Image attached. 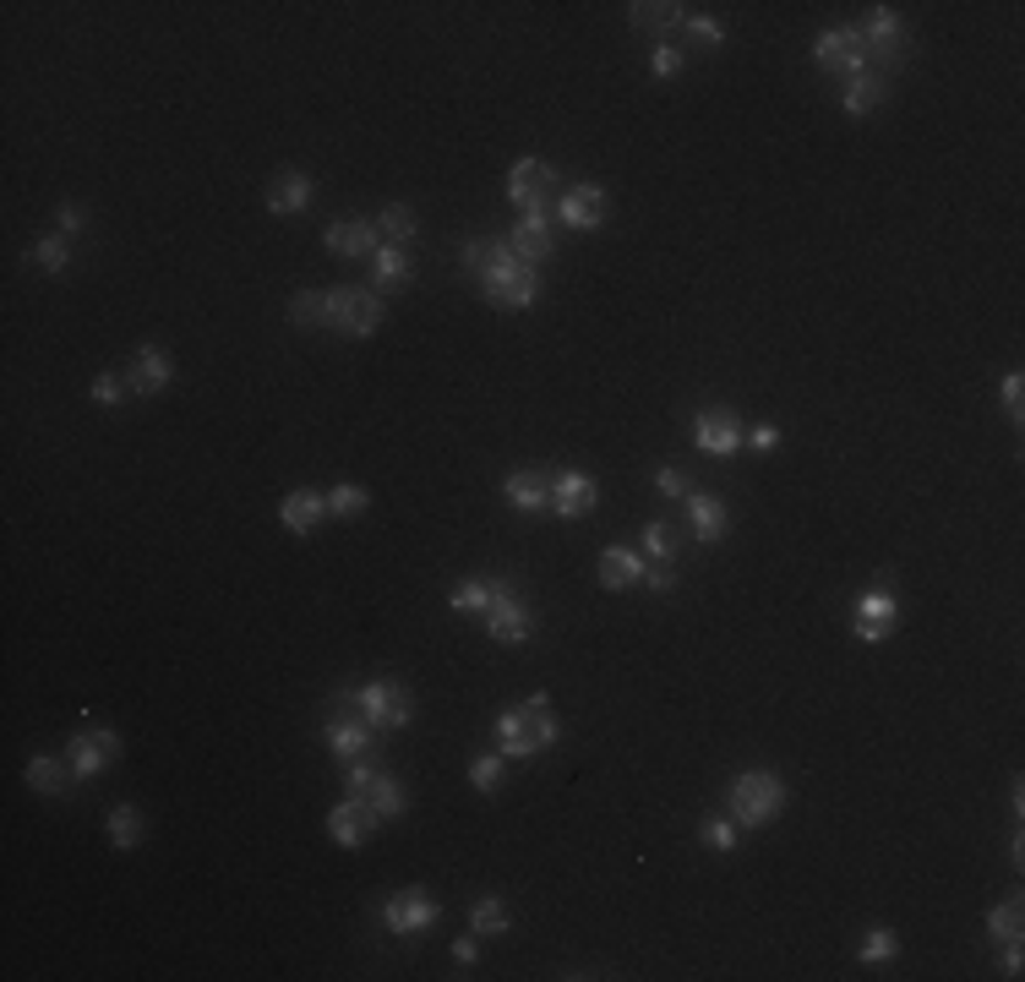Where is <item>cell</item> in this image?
<instances>
[{
    "label": "cell",
    "instance_id": "29",
    "mask_svg": "<svg viewBox=\"0 0 1025 982\" xmlns=\"http://www.w3.org/2000/svg\"><path fill=\"white\" fill-rule=\"evenodd\" d=\"M840 104H845V115H873V110L884 104V77H879V71H862V77H851Z\"/></svg>",
    "mask_w": 1025,
    "mask_h": 982
},
{
    "label": "cell",
    "instance_id": "16",
    "mask_svg": "<svg viewBox=\"0 0 1025 982\" xmlns=\"http://www.w3.org/2000/svg\"><path fill=\"white\" fill-rule=\"evenodd\" d=\"M322 246L333 257H372L383 246V230H377V219H344V224H327Z\"/></svg>",
    "mask_w": 1025,
    "mask_h": 982
},
{
    "label": "cell",
    "instance_id": "20",
    "mask_svg": "<svg viewBox=\"0 0 1025 982\" xmlns=\"http://www.w3.org/2000/svg\"><path fill=\"white\" fill-rule=\"evenodd\" d=\"M693 443H699L709 458H725V454L742 448V432H737V421H731L725 409H704L699 426H693Z\"/></svg>",
    "mask_w": 1025,
    "mask_h": 982
},
{
    "label": "cell",
    "instance_id": "40",
    "mask_svg": "<svg viewBox=\"0 0 1025 982\" xmlns=\"http://www.w3.org/2000/svg\"><path fill=\"white\" fill-rule=\"evenodd\" d=\"M643 551H649L654 563H671V551H677V540H671V524H666V519H649V524H643Z\"/></svg>",
    "mask_w": 1025,
    "mask_h": 982
},
{
    "label": "cell",
    "instance_id": "10",
    "mask_svg": "<svg viewBox=\"0 0 1025 982\" xmlns=\"http://www.w3.org/2000/svg\"><path fill=\"white\" fill-rule=\"evenodd\" d=\"M508 196L518 207H557V170L546 159H518L508 170Z\"/></svg>",
    "mask_w": 1025,
    "mask_h": 982
},
{
    "label": "cell",
    "instance_id": "49",
    "mask_svg": "<svg viewBox=\"0 0 1025 982\" xmlns=\"http://www.w3.org/2000/svg\"><path fill=\"white\" fill-rule=\"evenodd\" d=\"M748 448H753V454H774V448H780V426H769V421H764V426H753Z\"/></svg>",
    "mask_w": 1025,
    "mask_h": 982
},
{
    "label": "cell",
    "instance_id": "12",
    "mask_svg": "<svg viewBox=\"0 0 1025 982\" xmlns=\"http://www.w3.org/2000/svg\"><path fill=\"white\" fill-rule=\"evenodd\" d=\"M900 622V600L890 595V589H867L862 600H856V622H851V634L862 639V645H879V639H890Z\"/></svg>",
    "mask_w": 1025,
    "mask_h": 982
},
{
    "label": "cell",
    "instance_id": "47",
    "mask_svg": "<svg viewBox=\"0 0 1025 982\" xmlns=\"http://www.w3.org/2000/svg\"><path fill=\"white\" fill-rule=\"evenodd\" d=\"M1021 398H1025V377L1021 372H1009V377H1004V409H1009V421H1021L1025 415Z\"/></svg>",
    "mask_w": 1025,
    "mask_h": 982
},
{
    "label": "cell",
    "instance_id": "44",
    "mask_svg": "<svg viewBox=\"0 0 1025 982\" xmlns=\"http://www.w3.org/2000/svg\"><path fill=\"white\" fill-rule=\"evenodd\" d=\"M131 393V383H121V372H104V377H93V404H121Z\"/></svg>",
    "mask_w": 1025,
    "mask_h": 982
},
{
    "label": "cell",
    "instance_id": "27",
    "mask_svg": "<svg viewBox=\"0 0 1025 982\" xmlns=\"http://www.w3.org/2000/svg\"><path fill=\"white\" fill-rule=\"evenodd\" d=\"M628 22H633V28H649V33H666V28H682V22H688V6H677V0L643 6V0H633V6H628Z\"/></svg>",
    "mask_w": 1025,
    "mask_h": 982
},
{
    "label": "cell",
    "instance_id": "15",
    "mask_svg": "<svg viewBox=\"0 0 1025 982\" xmlns=\"http://www.w3.org/2000/svg\"><path fill=\"white\" fill-rule=\"evenodd\" d=\"M606 192L595 186V181H578V186H568V192L557 196V219L568 224V230H600V219H606Z\"/></svg>",
    "mask_w": 1025,
    "mask_h": 982
},
{
    "label": "cell",
    "instance_id": "38",
    "mask_svg": "<svg viewBox=\"0 0 1025 982\" xmlns=\"http://www.w3.org/2000/svg\"><path fill=\"white\" fill-rule=\"evenodd\" d=\"M503 770H508L503 753H480V759L469 765V786H475V791H497V786H503Z\"/></svg>",
    "mask_w": 1025,
    "mask_h": 982
},
{
    "label": "cell",
    "instance_id": "3",
    "mask_svg": "<svg viewBox=\"0 0 1025 982\" xmlns=\"http://www.w3.org/2000/svg\"><path fill=\"white\" fill-rule=\"evenodd\" d=\"M780 808H785V781H780L774 770H748V776L731 781V819H737V824L759 830V824H769Z\"/></svg>",
    "mask_w": 1025,
    "mask_h": 982
},
{
    "label": "cell",
    "instance_id": "30",
    "mask_svg": "<svg viewBox=\"0 0 1025 982\" xmlns=\"http://www.w3.org/2000/svg\"><path fill=\"white\" fill-rule=\"evenodd\" d=\"M377 230H383V241L387 246H409L415 241V207L409 202H393V207H383V219H377Z\"/></svg>",
    "mask_w": 1025,
    "mask_h": 982
},
{
    "label": "cell",
    "instance_id": "6",
    "mask_svg": "<svg viewBox=\"0 0 1025 982\" xmlns=\"http://www.w3.org/2000/svg\"><path fill=\"white\" fill-rule=\"evenodd\" d=\"M480 617H486V634H491L497 645H524V639L535 634V617H529V606H524V595H518L512 579H497L491 606H486Z\"/></svg>",
    "mask_w": 1025,
    "mask_h": 982
},
{
    "label": "cell",
    "instance_id": "22",
    "mask_svg": "<svg viewBox=\"0 0 1025 982\" xmlns=\"http://www.w3.org/2000/svg\"><path fill=\"white\" fill-rule=\"evenodd\" d=\"M322 514H327V497L312 492V486H301V492H290V497L278 503V519H284L290 535H312L322 524Z\"/></svg>",
    "mask_w": 1025,
    "mask_h": 982
},
{
    "label": "cell",
    "instance_id": "39",
    "mask_svg": "<svg viewBox=\"0 0 1025 982\" xmlns=\"http://www.w3.org/2000/svg\"><path fill=\"white\" fill-rule=\"evenodd\" d=\"M856 955H862L867 966H873V961H895V955H900V939L890 933V928H873V933L856 944Z\"/></svg>",
    "mask_w": 1025,
    "mask_h": 982
},
{
    "label": "cell",
    "instance_id": "8",
    "mask_svg": "<svg viewBox=\"0 0 1025 982\" xmlns=\"http://www.w3.org/2000/svg\"><path fill=\"white\" fill-rule=\"evenodd\" d=\"M322 737H327V748H333L344 765H355V759H366V753H372V737H377V731L361 720V710H355V705H349V694H344V699H338V716H327Z\"/></svg>",
    "mask_w": 1025,
    "mask_h": 982
},
{
    "label": "cell",
    "instance_id": "5",
    "mask_svg": "<svg viewBox=\"0 0 1025 982\" xmlns=\"http://www.w3.org/2000/svg\"><path fill=\"white\" fill-rule=\"evenodd\" d=\"M349 705L361 710V720H366L372 731H398V726H409V720H415V699H409V688H404V682H393V677H377V682L355 688V694H349Z\"/></svg>",
    "mask_w": 1025,
    "mask_h": 982
},
{
    "label": "cell",
    "instance_id": "46",
    "mask_svg": "<svg viewBox=\"0 0 1025 982\" xmlns=\"http://www.w3.org/2000/svg\"><path fill=\"white\" fill-rule=\"evenodd\" d=\"M649 65H654V77H677V71H682V50H677V44H654Z\"/></svg>",
    "mask_w": 1025,
    "mask_h": 982
},
{
    "label": "cell",
    "instance_id": "41",
    "mask_svg": "<svg viewBox=\"0 0 1025 982\" xmlns=\"http://www.w3.org/2000/svg\"><path fill=\"white\" fill-rule=\"evenodd\" d=\"M987 933L993 939H1021V901H1004L987 912Z\"/></svg>",
    "mask_w": 1025,
    "mask_h": 982
},
{
    "label": "cell",
    "instance_id": "45",
    "mask_svg": "<svg viewBox=\"0 0 1025 982\" xmlns=\"http://www.w3.org/2000/svg\"><path fill=\"white\" fill-rule=\"evenodd\" d=\"M654 492H660V497H688V492H693V480H688L677 464H666V469L654 475Z\"/></svg>",
    "mask_w": 1025,
    "mask_h": 982
},
{
    "label": "cell",
    "instance_id": "42",
    "mask_svg": "<svg viewBox=\"0 0 1025 982\" xmlns=\"http://www.w3.org/2000/svg\"><path fill=\"white\" fill-rule=\"evenodd\" d=\"M377 776H383V770H377L372 759H355V765H349V776H344V797H366V791L377 786Z\"/></svg>",
    "mask_w": 1025,
    "mask_h": 982
},
{
    "label": "cell",
    "instance_id": "53",
    "mask_svg": "<svg viewBox=\"0 0 1025 982\" xmlns=\"http://www.w3.org/2000/svg\"><path fill=\"white\" fill-rule=\"evenodd\" d=\"M1021 939H1009V950H1004V978H1021Z\"/></svg>",
    "mask_w": 1025,
    "mask_h": 982
},
{
    "label": "cell",
    "instance_id": "11",
    "mask_svg": "<svg viewBox=\"0 0 1025 982\" xmlns=\"http://www.w3.org/2000/svg\"><path fill=\"white\" fill-rule=\"evenodd\" d=\"M813 61H819V71L862 77V71H867V44H862V33H856V28H830V33H819Z\"/></svg>",
    "mask_w": 1025,
    "mask_h": 982
},
{
    "label": "cell",
    "instance_id": "17",
    "mask_svg": "<svg viewBox=\"0 0 1025 982\" xmlns=\"http://www.w3.org/2000/svg\"><path fill=\"white\" fill-rule=\"evenodd\" d=\"M170 377H175V361H170V350H159V344H142L136 355H131V393L136 398H153V393L170 388Z\"/></svg>",
    "mask_w": 1025,
    "mask_h": 982
},
{
    "label": "cell",
    "instance_id": "4",
    "mask_svg": "<svg viewBox=\"0 0 1025 982\" xmlns=\"http://www.w3.org/2000/svg\"><path fill=\"white\" fill-rule=\"evenodd\" d=\"M387 306L377 290H355V284H338L327 290V327L333 333H349V338H372L383 327Z\"/></svg>",
    "mask_w": 1025,
    "mask_h": 982
},
{
    "label": "cell",
    "instance_id": "37",
    "mask_svg": "<svg viewBox=\"0 0 1025 982\" xmlns=\"http://www.w3.org/2000/svg\"><path fill=\"white\" fill-rule=\"evenodd\" d=\"M366 503H372V497H366V486H349V480L327 492V514H338V519H355V514H366Z\"/></svg>",
    "mask_w": 1025,
    "mask_h": 982
},
{
    "label": "cell",
    "instance_id": "7",
    "mask_svg": "<svg viewBox=\"0 0 1025 982\" xmlns=\"http://www.w3.org/2000/svg\"><path fill=\"white\" fill-rule=\"evenodd\" d=\"M65 759H71V776H77V781H93L110 759H121V731H110V726H82V731H71Z\"/></svg>",
    "mask_w": 1025,
    "mask_h": 982
},
{
    "label": "cell",
    "instance_id": "36",
    "mask_svg": "<svg viewBox=\"0 0 1025 982\" xmlns=\"http://www.w3.org/2000/svg\"><path fill=\"white\" fill-rule=\"evenodd\" d=\"M366 802H372L377 819H398L404 813V786L393 781V776H377V786L366 791Z\"/></svg>",
    "mask_w": 1025,
    "mask_h": 982
},
{
    "label": "cell",
    "instance_id": "23",
    "mask_svg": "<svg viewBox=\"0 0 1025 982\" xmlns=\"http://www.w3.org/2000/svg\"><path fill=\"white\" fill-rule=\"evenodd\" d=\"M503 497L524 514H540V508H551V475L546 469H518V475H508Z\"/></svg>",
    "mask_w": 1025,
    "mask_h": 982
},
{
    "label": "cell",
    "instance_id": "14",
    "mask_svg": "<svg viewBox=\"0 0 1025 982\" xmlns=\"http://www.w3.org/2000/svg\"><path fill=\"white\" fill-rule=\"evenodd\" d=\"M595 503H600V486H595L583 469L551 475V514H557V519H583Z\"/></svg>",
    "mask_w": 1025,
    "mask_h": 982
},
{
    "label": "cell",
    "instance_id": "32",
    "mask_svg": "<svg viewBox=\"0 0 1025 982\" xmlns=\"http://www.w3.org/2000/svg\"><path fill=\"white\" fill-rule=\"evenodd\" d=\"M469 928H475V933H491V939H497V933H508V928H512V917H508V907H503L497 895H486V901H475V912H469Z\"/></svg>",
    "mask_w": 1025,
    "mask_h": 982
},
{
    "label": "cell",
    "instance_id": "31",
    "mask_svg": "<svg viewBox=\"0 0 1025 982\" xmlns=\"http://www.w3.org/2000/svg\"><path fill=\"white\" fill-rule=\"evenodd\" d=\"M290 323L295 327H327V290H295Z\"/></svg>",
    "mask_w": 1025,
    "mask_h": 982
},
{
    "label": "cell",
    "instance_id": "13",
    "mask_svg": "<svg viewBox=\"0 0 1025 982\" xmlns=\"http://www.w3.org/2000/svg\"><path fill=\"white\" fill-rule=\"evenodd\" d=\"M372 830H377V813H372V802H366V797H344V802L327 813V836H333L344 851L366 847V836H372Z\"/></svg>",
    "mask_w": 1025,
    "mask_h": 982
},
{
    "label": "cell",
    "instance_id": "51",
    "mask_svg": "<svg viewBox=\"0 0 1025 982\" xmlns=\"http://www.w3.org/2000/svg\"><path fill=\"white\" fill-rule=\"evenodd\" d=\"M643 585L654 589V595H666V589L677 585V574H671V568H666V563H654V568H643Z\"/></svg>",
    "mask_w": 1025,
    "mask_h": 982
},
{
    "label": "cell",
    "instance_id": "2",
    "mask_svg": "<svg viewBox=\"0 0 1025 982\" xmlns=\"http://www.w3.org/2000/svg\"><path fill=\"white\" fill-rule=\"evenodd\" d=\"M551 710V699L546 694H529V705H512V710H503L497 716V737H503V759L508 765H524V759H535L540 748H551L557 737H562V720L546 716Z\"/></svg>",
    "mask_w": 1025,
    "mask_h": 982
},
{
    "label": "cell",
    "instance_id": "19",
    "mask_svg": "<svg viewBox=\"0 0 1025 982\" xmlns=\"http://www.w3.org/2000/svg\"><path fill=\"white\" fill-rule=\"evenodd\" d=\"M856 33H862L867 55L900 61V50H905V28H900V17L890 11V6H873V11H867V28H856Z\"/></svg>",
    "mask_w": 1025,
    "mask_h": 982
},
{
    "label": "cell",
    "instance_id": "52",
    "mask_svg": "<svg viewBox=\"0 0 1025 982\" xmlns=\"http://www.w3.org/2000/svg\"><path fill=\"white\" fill-rule=\"evenodd\" d=\"M453 961H458V966H475V961H480V944H475V933H464V939L453 944Z\"/></svg>",
    "mask_w": 1025,
    "mask_h": 982
},
{
    "label": "cell",
    "instance_id": "1",
    "mask_svg": "<svg viewBox=\"0 0 1025 982\" xmlns=\"http://www.w3.org/2000/svg\"><path fill=\"white\" fill-rule=\"evenodd\" d=\"M458 257H464V267L480 279V295H486L497 312H524V306H535L540 279H535L529 262L512 257L508 241H469Z\"/></svg>",
    "mask_w": 1025,
    "mask_h": 982
},
{
    "label": "cell",
    "instance_id": "34",
    "mask_svg": "<svg viewBox=\"0 0 1025 982\" xmlns=\"http://www.w3.org/2000/svg\"><path fill=\"white\" fill-rule=\"evenodd\" d=\"M491 589H497V579H464V585H453L448 606L453 611H486L491 606Z\"/></svg>",
    "mask_w": 1025,
    "mask_h": 982
},
{
    "label": "cell",
    "instance_id": "33",
    "mask_svg": "<svg viewBox=\"0 0 1025 982\" xmlns=\"http://www.w3.org/2000/svg\"><path fill=\"white\" fill-rule=\"evenodd\" d=\"M28 262H33L39 273H65V262H71V241H65V235H44V241L28 252Z\"/></svg>",
    "mask_w": 1025,
    "mask_h": 982
},
{
    "label": "cell",
    "instance_id": "28",
    "mask_svg": "<svg viewBox=\"0 0 1025 982\" xmlns=\"http://www.w3.org/2000/svg\"><path fill=\"white\" fill-rule=\"evenodd\" d=\"M409 273H415V267H409V252H404V246H387L383 241V246L372 252V284H377V295H383V290H398Z\"/></svg>",
    "mask_w": 1025,
    "mask_h": 982
},
{
    "label": "cell",
    "instance_id": "21",
    "mask_svg": "<svg viewBox=\"0 0 1025 982\" xmlns=\"http://www.w3.org/2000/svg\"><path fill=\"white\" fill-rule=\"evenodd\" d=\"M595 579H600V589H628L643 579V557L633 551V546H606L600 551V563H595Z\"/></svg>",
    "mask_w": 1025,
    "mask_h": 982
},
{
    "label": "cell",
    "instance_id": "9",
    "mask_svg": "<svg viewBox=\"0 0 1025 982\" xmlns=\"http://www.w3.org/2000/svg\"><path fill=\"white\" fill-rule=\"evenodd\" d=\"M557 207H524V219L512 224V235H508V246H512V257L518 262H546L551 257V246H557Z\"/></svg>",
    "mask_w": 1025,
    "mask_h": 982
},
{
    "label": "cell",
    "instance_id": "25",
    "mask_svg": "<svg viewBox=\"0 0 1025 982\" xmlns=\"http://www.w3.org/2000/svg\"><path fill=\"white\" fill-rule=\"evenodd\" d=\"M65 781H77V776H71V759H55V753H33V759H28V786H33V791L61 797Z\"/></svg>",
    "mask_w": 1025,
    "mask_h": 982
},
{
    "label": "cell",
    "instance_id": "43",
    "mask_svg": "<svg viewBox=\"0 0 1025 982\" xmlns=\"http://www.w3.org/2000/svg\"><path fill=\"white\" fill-rule=\"evenodd\" d=\"M737 841H742V836H737V824H731V819H709L704 824V847L709 851H737Z\"/></svg>",
    "mask_w": 1025,
    "mask_h": 982
},
{
    "label": "cell",
    "instance_id": "24",
    "mask_svg": "<svg viewBox=\"0 0 1025 982\" xmlns=\"http://www.w3.org/2000/svg\"><path fill=\"white\" fill-rule=\"evenodd\" d=\"M688 524H693V535H699L704 546H714V540L725 535L731 514H725V503H720V497H709V492H688Z\"/></svg>",
    "mask_w": 1025,
    "mask_h": 982
},
{
    "label": "cell",
    "instance_id": "26",
    "mask_svg": "<svg viewBox=\"0 0 1025 982\" xmlns=\"http://www.w3.org/2000/svg\"><path fill=\"white\" fill-rule=\"evenodd\" d=\"M306 202H312V181H306L301 170L273 175V186H267V207H273V213H301Z\"/></svg>",
    "mask_w": 1025,
    "mask_h": 982
},
{
    "label": "cell",
    "instance_id": "48",
    "mask_svg": "<svg viewBox=\"0 0 1025 982\" xmlns=\"http://www.w3.org/2000/svg\"><path fill=\"white\" fill-rule=\"evenodd\" d=\"M682 28H688V33H693V39H704V44H720V39H725V28H720V22H714V17H688V22H682Z\"/></svg>",
    "mask_w": 1025,
    "mask_h": 982
},
{
    "label": "cell",
    "instance_id": "18",
    "mask_svg": "<svg viewBox=\"0 0 1025 982\" xmlns=\"http://www.w3.org/2000/svg\"><path fill=\"white\" fill-rule=\"evenodd\" d=\"M383 922L393 933H420V928L437 922V901H432L426 890H398V895L383 907Z\"/></svg>",
    "mask_w": 1025,
    "mask_h": 982
},
{
    "label": "cell",
    "instance_id": "50",
    "mask_svg": "<svg viewBox=\"0 0 1025 982\" xmlns=\"http://www.w3.org/2000/svg\"><path fill=\"white\" fill-rule=\"evenodd\" d=\"M82 224H88V213L77 207V202H61V235L71 241V235H82Z\"/></svg>",
    "mask_w": 1025,
    "mask_h": 982
},
{
    "label": "cell",
    "instance_id": "35",
    "mask_svg": "<svg viewBox=\"0 0 1025 982\" xmlns=\"http://www.w3.org/2000/svg\"><path fill=\"white\" fill-rule=\"evenodd\" d=\"M136 841H142V813L121 802V808L110 813V847H115V851H131Z\"/></svg>",
    "mask_w": 1025,
    "mask_h": 982
}]
</instances>
